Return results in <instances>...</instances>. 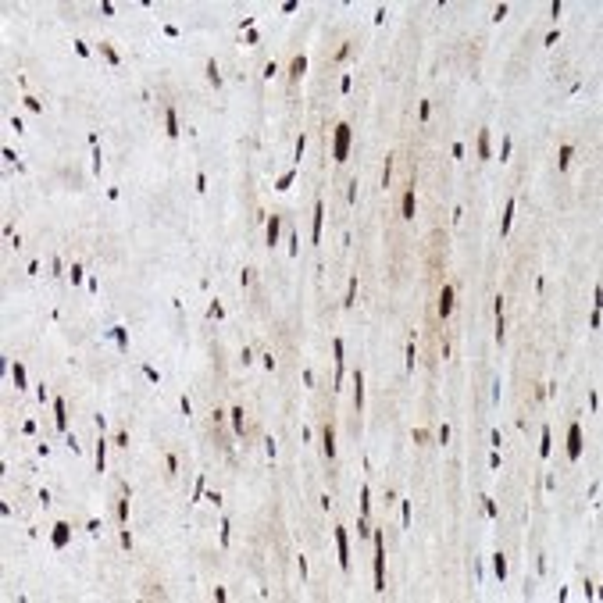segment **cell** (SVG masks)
Listing matches in <instances>:
<instances>
[{
  "instance_id": "obj_14",
  "label": "cell",
  "mask_w": 603,
  "mask_h": 603,
  "mask_svg": "<svg viewBox=\"0 0 603 603\" xmlns=\"http://www.w3.org/2000/svg\"><path fill=\"white\" fill-rule=\"evenodd\" d=\"M107 336H111V339H115V343H118V350H122V353L129 350V328H122V325H115V328H111V332H107Z\"/></svg>"
},
{
  "instance_id": "obj_5",
  "label": "cell",
  "mask_w": 603,
  "mask_h": 603,
  "mask_svg": "<svg viewBox=\"0 0 603 603\" xmlns=\"http://www.w3.org/2000/svg\"><path fill=\"white\" fill-rule=\"evenodd\" d=\"M68 539H72V525H68V521H57L54 532H50V543H54L57 550H64V546H68Z\"/></svg>"
},
{
  "instance_id": "obj_10",
  "label": "cell",
  "mask_w": 603,
  "mask_h": 603,
  "mask_svg": "<svg viewBox=\"0 0 603 603\" xmlns=\"http://www.w3.org/2000/svg\"><path fill=\"white\" fill-rule=\"evenodd\" d=\"M164 136L178 140V115H175V107H164Z\"/></svg>"
},
{
  "instance_id": "obj_3",
  "label": "cell",
  "mask_w": 603,
  "mask_h": 603,
  "mask_svg": "<svg viewBox=\"0 0 603 603\" xmlns=\"http://www.w3.org/2000/svg\"><path fill=\"white\" fill-rule=\"evenodd\" d=\"M332 535H336V546H339V568L350 571V543H346V528L336 525V528H332Z\"/></svg>"
},
{
  "instance_id": "obj_19",
  "label": "cell",
  "mask_w": 603,
  "mask_h": 603,
  "mask_svg": "<svg viewBox=\"0 0 603 603\" xmlns=\"http://www.w3.org/2000/svg\"><path fill=\"white\" fill-rule=\"evenodd\" d=\"M510 218H514V200H507V207H503V221H500V236L510 232Z\"/></svg>"
},
{
  "instance_id": "obj_15",
  "label": "cell",
  "mask_w": 603,
  "mask_h": 603,
  "mask_svg": "<svg viewBox=\"0 0 603 603\" xmlns=\"http://www.w3.org/2000/svg\"><path fill=\"white\" fill-rule=\"evenodd\" d=\"M550 450H553V432H550V425L543 429V436H539V457H550Z\"/></svg>"
},
{
  "instance_id": "obj_12",
  "label": "cell",
  "mask_w": 603,
  "mask_h": 603,
  "mask_svg": "<svg viewBox=\"0 0 603 603\" xmlns=\"http://www.w3.org/2000/svg\"><path fill=\"white\" fill-rule=\"evenodd\" d=\"M353 404H357V411L364 407V375L361 371H353Z\"/></svg>"
},
{
  "instance_id": "obj_1",
  "label": "cell",
  "mask_w": 603,
  "mask_h": 603,
  "mask_svg": "<svg viewBox=\"0 0 603 603\" xmlns=\"http://www.w3.org/2000/svg\"><path fill=\"white\" fill-rule=\"evenodd\" d=\"M371 539H375V589L382 593L386 589V539L382 532H371Z\"/></svg>"
},
{
  "instance_id": "obj_34",
  "label": "cell",
  "mask_w": 603,
  "mask_h": 603,
  "mask_svg": "<svg viewBox=\"0 0 603 603\" xmlns=\"http://www.w3.org/2000/svg\"><path fill=\"white\" fill-rule=\"evenodd\" d=\"M143 375H147V378H150V382H153V386H161V375H157V371H153V368H150V364H143Z\"/></svg>"
},
{
  "instance_id": "obj_27",
  "label": "cell",
  "mask_w": 603,
  "mask_h": 603,
  "mask_svg": "<svg viewBox=\"0 0 603 603\" xmlns=\"http://www.w3.org/2000/svg\"><path fill=\"white\" fill-rule=\"evenodd\" d=\"M353 300H357V275L350 279V286H346V297H343V307H353Z\"/></svg>"
},
{
  "instance_id": "obj_22",
  "label": "cell",
  "mask_w": 603,
  "mask_h": 603,
  "mask_svg": "<svg viewBox=\"0 0 603 603\" xmlns=\"http://www.w3.org/2000/svg\"><path fill=\"white\" fill-rule=\"evenodd\" d=\"M400 211H404V218H414V189L404 193V204H400Z\"/></svg>"
},
{
  "instance_id": "obj_18",
  "label": "cell",
  "mask_w": 603,
  "mask_h": 603,
  "mask_svg": "<svg viewBox=\"0 0 603 603\" xmlns=\"http://www.w3.org/2000/svg\"><path fill=\"white\" fill-rule=\"evenodd\" d=\"M104 467H107V443H104V436L97 439V471L104 475Z\"/></svg>"
},
{
  "instance_id": "obj_4",
  "label": "cell",
  "mask_w": 603,
  "mask_h": 603,
  "mask_svg": "<svg viewBox=\"0 0 603 603\" xmlns=\"http://www.w3.org/2000/svg\"><path fill=\"white\" fill-rule=\"evenodd\" d=\"M582 450H586V443H582V425H571V429H568V457L578 460V457H582Z\"/></svg>"
},
{
  "instance_id": "obj_32",
  "label": "cell",
  "mask_w": 603,
  "mask_h": 603,
  "mask_svg": "<svg viewBox=\"0 0 603 603\" xmlns=\"http://www.w3.org/2000/svg\"><path fill=\"white\" fill-rule=\"evenodd\" d=\"M389 175H393V157H386V168H382V189H389Z\"/></svg>"
},
{
  "instance_id": "obj_36",
  "label": "cell",
  "mask_w": 603,
  "mask_h": 603,
  "mask_svg": "<svg viewBox=\"0 0 603 603\" xmlns=\"http://www.w3.org/2000/svg\"><path fill=\"white\" fill-rule=\"evenodd\" d=\"M404 364H407V371H414V339L407 343V361Z\"/></svg>"
},
{
  "instance_id": "obj_33",
  "label": "cell",
  "mask_w": 603,
  "mask_h": 603,
  "mask_svg": "<svg viewBox=\"0 0 603 603\" xmlns=\"http://www.w3.org/2000/svg\"><path fill=\"white\" fill-rule=\"evenodd\" d=\"M68 279H72V282L79 286V282L86 279V272H82V268H79V264H72V272H68Z\"/></svg>"
},
{
  "instance_id": "obj_24",
  "label": "cell",
  "mask_w": 603,
  "mask_h": 603,
  "mask_svg": "<svg viewBox=\"0 0 603 603\" xmlns=\"http://www.w3.org/2000/svg\"><path fill=\"white\" fill-rule=\"evenodd\" d=\"M204 493H207V478L196 475V489H193V500H189V503H200V500H204Z\"/></svg>"
},
{
  "instance_id": "obj_35",
  "label": "cell",
  "mask_w": 603,
  "mask_h": 603,
  "mask_svg": "<svg viewBox=\"0 0 603 603\" xmlns=\"http://www.w3.org/2000/svg\"><path fill=\"white\" fill-rule=\"evenodd\" d=\"M400 514H404V525H411V500H400Z\"/></svg>"
},
{
  "instance_id": "obj_30",
  "label": "cell",
  "mask_w": 603,
  "mask_h": 603,
  "mask_svg": "<svg viewBox=\"0 0 603 603\" xmlns=\"http://www.w3.org/2000/svg\"><path fill=\"white\" fill-rule=\"evenodd\" d=\"M118 521H122V525L129 521V496H125V493H122V500H118Z\"/></svg>"
},
{
  "instance_id": "obj_13",
  "label": "cell",
  "mask_w": 603,
  "mask_h": 603,
  "mask_svg": "<svg viewBox=\"0 0 603 603\" xmlns=\"http://www.w3.org/2000/svg\"><path fill=\"white\" fill-rule=\"evenodd\" d=\"M279 232H282V221H279V214H275V218H268V236H264L268 247H275V243H279Z\"/></svg>"
},
{
  "instance_id": "obj_41",
  "label": "cell",
  "mask_w": 603,
  "mask_h": 603,
  "mask_svg": "<svg viewBox=\"0 0 603 603\" xmlns=\"http://www.w3.org/2000/svg\"><path fill=\"white\" fill-rule=\"evenodd\" d=\"M229 528H232L229 521H221V546H229Z\"/></svg>"
},
{
  "instance_id": "obj_8",
  "label": "cell",
  "mask_w": 603,
  "mask_h": 603,
  "mask_svg": "<svg viewBox=\"0 0 603 603\" xmlns=\"http://www.w3.org/2000/svg\"><path fill=\"white\" fill-rule=\"evenodd\" d=\"M439 314L443 318L453 314V286H443V293H439Z\"/></svg>"
},
{
  "instance_id": "obj_16",
  "label": "cell",
  "mask_w": 603,
  "mask_h": 603,
  "mask_svg": "<svg viewBox=\"0 0 603 603\" xmlns=\"http://www.w3.org/2000/svg\"><path fill=\"white\" fill-rule=\"evenodd\" d=\"M11 378H14V386H18V393H21V389H25V364H21V361H14V364H11Z\"/></svg>"
},
{
  "instance_id": "obj_29",
  "label": "cell",
  "mask_w": 603,
  "mask_h": 603,
  "mask_svg": "<svg viewBox=\"0 0 603 603\" xmlns=\"http://www.w3.org/2000/svg\"><path fill=\"white\" fill-rule=\"evenodd\" d=\"M478 157H489V132H478Z\"/></svg>"
},
{
  "instance_id": "obj_43",
  "label": "cell",
  "mask_w": 603,
  "mask_h": 603,
  "mask_svg": "<svg viewBox=\"0 0 603 603\" xmlns=\"http://www.w3.org/2000/svg\"><path fill=\"white\" fill-rule=\"evenodd\" d=\"M178 407H182V414H193V404H189V396L178 400Z\"/></svg>"
},
{
  "instance_id": "obj_2",
  "label": "cell",
  "mask_w": 603,
  "mask_h": 603,
  "mask_svg": "<svg viewBox=\"0 0 603 603\" xmlns=\"http://www.w3.org/2000/svg\"><path fill=\"white\" fill-rule=\"evenodd\" d=\"M346 153H350V125H336V150H332V157L346 161Z\"/></svg>"
},
{
  "instance_id": "obj_45",
  "label": "cell",
  "mask_w": 603,
  "mask_h": 603,
  "mask_svg": "<svg viewBox=\"0 0 603 603\" xmlns=\"http://www.w3.org/2000/svg\"><path fill=\"white\" fill-rule=\"evenodd\" d=\"M75 54H79V57H86V54H89V47H86L82 39H75Z\"/></svg>"
},
{
  "instance_id": "obj_28",
  "label": "cell",
  "mask_w": 603,
  "mask_h": 603,
  "mask_svg": "<svg viewBox=\"0 0 603 603\" xmlns=\"http://www.w3.org/2000/svg\"><path fill=\"white\" fill-rule=\"evenodd\" d=\"M100 54H104V57H107L111 64H118V61H122V57H118V50L111 47V43H100Z\"/></svg>"
},
{
  "instance_id": "obj_21",
  "label": "cell",
  "mask_w": 603,
  "mask_h": 603,
  "mask_svg": "<svg viewBox=\"0 0 603 603\" xmlns=\"http://www.w3.org/2000/svg\"><path fill=\"white\" fill-rule=\"evenodd\" d=\"M571 153H575V147H571V143H564V147H561V153H557V164H561V171L571 164Z\"/></svg>"
},
{
  "instance_id": "obj_17",
  "label": "cell",
  "mask_w": 603,
  "mask_h": 603,
  "mask_svg": "<svg viewBox=\"0 0 603 603\" xmlns=\"http://www.w3.org/2000/svg\"><path fill=\"white\" fill-rule=\"evenodd\" d=\"M303 72H307V57H303V54H297L293 61H289V75H293V79H300Z\"/></svg>"
},
{
  "instance_id": "obj_46",
  "label": "cell",
  "mask_w": 603,
  "mask_h": 603,
  "mask_svg": "<svg viewBox=\"0 0 603 603\" xmlns=\"http://www.w3.org/2000/svg\"><path fill=\"white\" fill-rule=\"evenodd\" d=\"M503 18H507V4H500V7H496V14H493V21H503Z\"/></svg>"
},
{
  "instance_id": "obj_37",
  "label": "cell",
  "mask_w": 603,
  "mask_h": 603,
  "mask_svg": "<svg viewBox=\"0 0 603 603\" xmlns=\"http://www.w3.org/2000/svg\"><path fill=\"white\" fill-rule=\"evenodd\" d=\"M510 157V136H503V147H500V161Z\"/></svg>"
},
{
  "instance_id": "obj_6",
  "label": "cell",
  "mask_w": 603,
  "mask_h": 603,
  "mask_svg": "<svg viewBox=\"0 0 603 603\" xmlns=\"http://www.w3.org/2000/svg\"><path fill=\"white\" fill-rule=\"evenodd\" d=\"M343 339H332V357H336V382H332V393L343 386Z\"/></svg>"
},
{
  "instance_id": "obj_44",
  "label": "cell",
  "mask_w": 603,
  "mask_h": 603,
  "mask_svg": "<svg viewBox=\"0 0 603 603\" xmlns=\"http://www.w3.org/2000/svg\"><path fill=\"white\" fill-rule=\"evenodd\" d=\"M439 443H443V446L450 443V425H443V429H439Z\"/></svg>"
},
{
  "instance_id": "obj_38",
  "label": "cell",
  "mask_w": 603,
  "mask_h": 603,
  "mask_svg": "<svg viewBox=\"0 0 603 603\" xmlns=\"http://www.w3.org/2000/svg\"><path fill=\"white\" fill-rule=\"evenodd\" d=\"M429 115H432V104H421V107H418V118L429 122Z\"/></svg>"
},
{
  "instance_id": "obj_7",
  "label": "cell",
  "mask_w": 603,
  "mask_h": 603,
  "mask_svg": "<svg viewBox=\"0 0 603 603\" xmlns=\"http://www.w3.org/2000/svg\"><path fill=\"white\" fill-rule=\"evenodd\" d=\"M321 225H325V204L314 200V229H310V243H321Z\"/></svg>"
},
{
  "instance_id": "obj_40",
  "label": "cell",
  "mask_w": 603,
  "mask_h": 603,
  "mask_svg": "<svg viewBox=\"0 0 603 603\" xmlns=\"http://www.w3.org/2000/svg\"><path fill=\"white\" fill-rule=\"evenodd\" d=\"M21 104H25V107H29V111H43V104H39V100H36V97H25V100H21Z\"/></svg>"
},
{
  "instance_id": "obj_31",
  "label": "cell",
  "mask_w": 603,
  "mask_h": 603,
  "mask_svg": "<svg viewBox=\"0 0 603 603\" xmlns=\"http://www.w3.org/2000/svg\"><path fill=\"white\" fill-rule=\"evenodd\" d=\"M303 147H307V140L300 136V140H297V147H293V168H297V164H300V157H303Z\"/></svg>"
},
{
  "instance_id": "obj_25",
  "label": "cell",
  "mask_w": 603,
  "mask_h": 603,
  "mask_svg": "<svg viewBox=\"0 0 603 603\" xmlns=\"http://www.w3.org/2000/svg\"><path fill=\"white\" fill-rule=\"evenodd\" d=\"M293 178H297V168H289V171H286V175L279 178V182H275V189H279V193H286L289 186H293Z\"/></svg>"
},
{
  "instance_id": "obj_20",
  "label": "cell",
  "mask_w": 603,
  "mask_h": 603,
  "mask_svg": "<svg viewBox=\"0 0 603 603\" xmlns=\"http://www.w3.org/2000/svg\"><path fill=\"white\" fill-rule=\"evenodd\" d=\"M207 82L211 86H221V72H218V61L214 57H207Z\"/></svg>"
},
{
  "instance_id": "obj_23",
  "label": "cell",
  "mask_w": 603,
  "mask_h": 603,
  "mask_svg": "<svg viewBox=\"0 0 603 603\" xmlns=\"http://www.w3.org/2000/svg\"><path fill=\"white\" fill-rule=\"evenodd\" d=\"M493 571H496V578H500V582L507 578V557H503V553H496V557H493Z\"/></svg>"
},
{
  "instance_id": "obj_9",
  "label": "cell",
  "mask_w": 603,
  "mask_h": 603,
  "mask_svg": "<svg viewBox=\"0 0 603 603\" xmlns=\"http://www.w3.org/2000/svg\"><path fill=\"white\" fill-rule=\"evenodd\" d=\"M54 425H57L61 432H68V407H64V400H61V396L54 400Z\"/></svg>"
},
{
  "instance_id": "obj_11",
  "label": "cell",
  "mask_w": 603,
  "mask_h": 603,
  "mask_svg": "<svg viewBox=\"0 0 603 603\" xmlns=\"http://www.w3.org/2000/svg\"><path fill=\"white\" fill-rule=\"evenodd\" d=\"M321 443H325V446H321V450H325V457L332 460V457H336V432H332V425H325V429H321Z\"/></svg>"
},
{
  "instance_id": "obj_39",
  "label": "cell",
  "mask_w": 603,
  "mask_h": 603,
  "mask_svg": "<svg viewBox=\"0 0 603 603\" xmlns=\"http://www.w3.org/2000/svg\"><path fill=\"white\" fill-rule=\"evenodd\" d=\"M207 314H211V318H225V307H221V303H211Z\"/></svg>"
},
{
  "instance_id": "obj_42",
  "label": "cell",
  "mask_w": 603,
  "mask_h": 603,
  "mask_svg": "<svg viewBox=\"0 0 603 603\" xmlns=\"http://www.w3.org/2000/svg\"><path fill=\"white\" fill-rule=\"evenodd\" d=\"M275 75H279V68H275V61H272V64H264V79H275Z\"/></svg>"
},
{
  "instance_id": "obj_26",
  "label": "cell",
  "mask_w": 603,
  "mask_h": 603,
  "mask_svg": "<svg viewBox=\"0 0 603 603\" xmlns=\"http://www.w3.org/2000/svg\"><path fill=\"white\" fill-rule=\"evenodd\" d=\"M232 429H236V436L247 432V421H243V411L239 407H232Z\"/></svg>"
}]
</instances>
